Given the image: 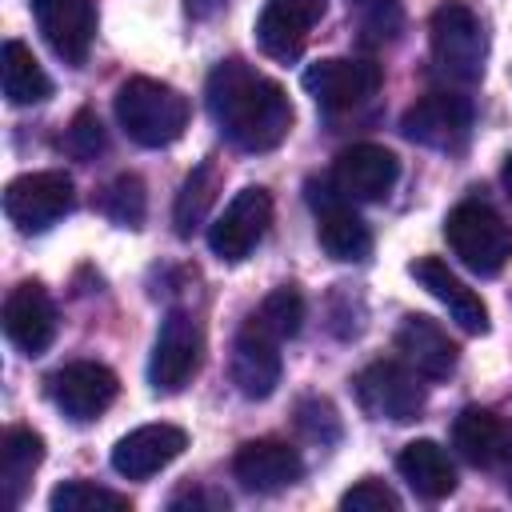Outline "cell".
I'll return each instance as SVG.
<instances>
[{"mask_svg": "<svg viewBox=\"0 0 512 512\" xmlns=\"http://www.w3.org/2000/svg\"><path fill=\"white\" fill-rule=\"evenodd\" d=\"M204 96L216 128L244 152H268L292 128L288 92L244 60H220Z\"/></svg>", "mask_w": 512, "mask_h": 512, "instance_id": "cell-1", "label": "cell"}, {"mask_svg": "<svg viewBox=\"0 0 512 512\" xmlns=\"http://www.w3.org/2000/svg\"><path fill=\"white\" fill-rule=\"evenodd\" d=\"M116 120L140 148H164L188 128V96L164 80L132 76L116 88Z\"/></svg>", "mask_w": 512, "mask_h": 512, "instance_id": "cell-2", "label": "cell"}, {"mask_svg": "<svg viewBox=\"0 0 512 512\" xmlns=\"http://www.w3.org/2000/svg\"><path fill=\"white\" fill-rule=\"evenodd\" d=\"M428 40H432V64L440 76H448L456 84H476L484 76L488 36H484L480 16L464 0H444L432 12Z\"/></svg>", "mask_w": 512, "mask_h": 512, "instance_id": "cell-3", "label": "cell"}, {"mask_svg": "<svg viewBox=\"0 0 512 512\" xmlns=\"http://www.w3.org/2000/svg\"><path fill=\"white\" fill-rule=\"evenodd\" d=\"M444 236L460 264H468L480 276H496L512 260V228L500 220V212H492L480 200L456 204L444 220Z\"/></svg>", "mask_w": 512, "mask_h": 512, "instance_id": "cell-4", "label": "cell"}, {"mask_svg": "<svg viewBox=\"0 0 512 512\" xmlns=\"http://www.w3.org/2000/svg\"><path fill=\"white\" fill-rule=\"evenodd\" d=\"M72 200H76V188H72L68 172H60V168L24 172L4 188V216L20 232H44L64 212H72Z\"/></svg>", "mask_w": 512, "mask_h": 512, "instance_id": "cell-5", "label": "cell"}, {"mask_svg": "<svg viewBox=\"0 0 512 512\" xmlns=\"http://www.w3.org/2000/svg\"><path fill=\"white\" fill-rule=\"evenodd\" d=\"M356 400L372 420L408 424L424 412V384L416 368H404L396 360H376L356 376Z\"/></svg>", "mask_w": 512, "mask_h": 512, "instance_id": "cell-6", "label": "cell"}, {"mask_svg": "<svg viewBox=\"0 0 512 512\" xmlns=\"http://www.w3.org/2000/svg\"><path fill=\"white\" fill-rule=\"evenodd\" d=\"M272 224V196L264 188H240L208 228V248L224 264H240Z\"/></svg>", "mask_w": 512, "mask_h": 512, "instance_id": "cell-7", "label": "cell"}, {"mask_svg": "<svg viewBox=\"0 0 512 512\" xmlns=\"http://www.w3.org/2000/svg\"><path fill=\"white\" fill-rule=\"evenodd\" d=\"M200 352H204L200 324H196L184 308H172V312L160 320V332H156V344H152L148 384H152L156 392H180V388L196 376Z\"/></svg>", "mask_w": 512, "mask_h": 512, "instance_id": "cell-8", "label": "cell"}, {"mask_svg": "<svg viewBox=\"0 0 512 512\" xmlns=\"http://www.w3.org/2000/svg\"><path fill=\"white\" fill-rule=\"evenodd\" d=\"M400 132L412 144L456 152L472 132V100L460 92H428L400 116Z\"/></svg>", "mask_w": 512, "mask_h": 512, "instance_id": "cell-9", "label": "cell"}, {"mask_svg": "<svg viewBox=\"0 0 512 512\" xmlns=\"http://www.w3.org/2000/svg\"><path fill=\"white\" fill-rule=\"evenodd\" d=\"M116 392H120L116 372L104 368V364H96V360H72V364L56 368V372L48 376V396H52V404H56L68 420H76V424H88V420H96L100 412H108L112 400H116Z\"/></svg>", "mask_w": 512, "mask_h": 512, "instance_id": "cell-10", "label": "cell"}, {"mask_svg": "<svg viewBox=\"0 0 512 512\" xmlns=\"http://www.w3.org/2000/svg\"><path fill=\"white\" fill-rule=\"evenodd\" d=\"M308 204L316 212V236H320V248L332 256V260H344V264H360L368 260L372 252V232L368 224L348 208V200L332 188H320L316 180H308Z\"/></svg>", "mask_w": 512, "mask_h": 512, "instance_id": "cell-11", "label": "cell"}, {"mask_svg": "<svg viewBox=\"0 0 512 512\" xmlns=\"http://www.w3.org/2000/svg\"><path fill=\"white\" fill-rule=\"evenodd\" d=\"M380 80H384V76H380V64L332 56V60H316V64L304 72V92H308L320 108L344 112V108H356V104H364L368 96H376Z\"/></svg>", "mask_w": 512, "mask_h": 512, "instance_id": "cell-12", "label": "cell"}, {"mask_svg": "<svg viewBox=\"0 0 512 512\" xmlns=\"http://www.w3.org/2000/svg\"><path fill=\"white\" fill-rule=\"evenodd\" d=\"M400 180V160L380 144H352L332 160V188L344 200H384Z\"/></svg>", "mask_w": 512, "mask_h": 512, "instance_id": "cell-13", "label": "cell"}, {"mask_svg": "<svg viewBox=\"0 0 512 512\" xmlns=\"http://www.w3.org/2000/svg\"><path fill=\"white\" fill-rule=\"evenodd\" d=\"M232 472H236V480H240L248 492L272 496V492L292 488V484L304 476V460H300V452H296L288 440L264 436V440H248V444L236 448Z\"/></svg>", "mask_w": 512, "mask_h": 512, "instance_id": "cell-14", "label": "cell"}, {"mask_svg": "<svg viewBox=\"0 0 512 512\" xmlns=\"http://www.w3.org/2000/svg\"><path fill=\"white\" fill-rule=\"evenodd\" d=\"M32 16L48 48L64 64H84L96 36V4L92 0H32Z\"/></svg>", "mask_w": 512, "mask_h": 512, "instance_id": "cell-15", "label": "cell"}, {"mask_svg": "<svg viewBox=\"0 0 512 512\" xmlns=\"http://www.w3.org/2000/svg\"><path fill=\"white\" fill-rule=\"evenodd\" d=\"M324 16V0H264L256 16V44L272 60H296L308 44L312 24Z\"/></svg>", "mask_w": 512, "mask_h": 512, "instance_id": "cell-16", "label": "cell"}, {"mask_svg": "<svg viewBox=\"0 0 512 512\" xmlns=\"http://www.w3.org/2000/svg\"><path fill=\"white\" fill-rule=\"evenodd\" d=\"M4 336L24 356L48 352V344L56 340V304L44 292V284L24 280L8 292V300H4Z\"/></svg>", "mask_w": 512, "mask_h": 512, "instance_id": "cell-17", "label": "cell"}, {"mask_svg": "<svg viewBox=\"0 0 512 512\" xmlns=\"http://www.w3.org/2000/svg\"><path fill=\"white\" fill-rule=\"evenodd\" d=\"M188 448V432L176 424H140L112 448V468L128 480H148Z\"/></svg>", "mask_w": 512, "mask_h": 512, "instance_id": "cell-18", "label": "cell"}, {"mask_svg": "<svg viewBox=\"0 0 512 512\" xmlns=\"http://www.w3.org/2000/svg\"><path fill=\"white\" fill-rule=\"evenodd\" d=\"M412 280L428 292V296H436L448 312H452V320L464 328V332H472V336H484L488 332V304L440 260V256H420V260H412Z\"/></svg>", "mask_w": 512, "mask_h": 512, "instance_id": "cell-19", "label": "cell"}, {"mask_svg": "<svg viewBox=\"0 0 512 512\" xmlns=\"http://www.w3.org/2000/svg\"><path fill=\"white\" fill-rule=\"evenodd\" d=\"M452 444L476 468H496V464H504L512 456V432H508V424L496 412L476 408V404H468L452 420Z\"/></svg>", "mask_w": 512, "mask_h": 512, "instance_id": "cell-20", "label": "cell"}, {"mask_svg": "<svg viewBox=\"0 0 512 512\" xmlns=\"http://www.w3.org/2000/svg\"><path fill=\"white\" fill-rule=\"evenodd\" d=\"M232 384L248 400L272 396L276 384H280V352H276V340L244 328L236 336V344H232Z\"/></svg>", "mask_w": 512, "mask_h": 512, "instance_id": "cell-21", "label": "cell"}, {"mask_svg": "<svg viewBox=\"0 0 512 512\" xmlns=\"http://www.w3.org/2000/svg\"><path fill=\"white\" fill-rule=\"evenodd\" d=\"M396 348L404 352V360L428 376V380H444L456 368V344L448 340V332L428 320V316H404L400 332H396Z\"/></svg>", "mask_w": 512, "mask_h": 512, "instance_id": "cell-22", "label": "cell"}, {"mask_svg": "<svg viewBox=\"0 0 512 512\" xmlns=\"http://www.w3.org/2000/svg\"><path fill=\"white\" fill-rule=\"evenodd\" d=\"M400 476L408 480V488L424 500H444L456 492V468L448 460V452L436 440H412L400 448L396 456Z\"/></svg>", "mask_w": 512, "mask_h": 512, "instance_id": "cell-23", "label": "cell"}, {"mask_svg": "<svg viewBox=\"0 0 512 512\" xmlns=\"http://www.w3.org/2000/svg\"><path fill=\"white\" fill-rule=\"evenodd\" d=\"M44 460V440L32 428H8L0 440V488H4V504L16 508L20 496L32 484V472Z\"/></svg>", "mask_w": 512, "mask_h": 512, "instance_id": "cell-24", "label": "cell"}, {"mask_svg": "<svg viewBox=\"0 0 512 512\" xmlns=\"http://www.w3.org/2000/svg\"><path fill=\"white\" fill-rule=\"evenodd\" d=\"M0 80H4V96L8 104L24 108V104H40L52 96V80L40 68V60L32 56L28 44L20 40H4L0 48Z\"/></svg>", "mask_w": 512, "mask_h": 512, "instance_id": "cell-25", "label": "cell"}, {"mask_svg": "<svg viewBox=\"0 0 512 512\" xmlns=\"http://www.w3.org/2000/svg\"><path fill=\"white\" fill-rule=\"evenodd\" d=\"M300 324H304V296L292 284H280V288H272L260 300V308L248 316L244 328H252V332H260V336H268V340L280 344V340L296 336Z\"/></svg>", "mask_w": 512, "mask_h": 512, "instance_id": "cell-26", "label": "cell"}, {"mask_svg": "<svg viewBox=\"0 0 512 512\" xmlns=\"http://www.w3.org/2000/svg\"><path fill=\"white\" fill-rule=\"evenodd\" d=\"M216 188H220V172H216L212 160L196 164L184 176V184L176 192V208H172V224H176L180 236H192V228L204 224V216H208V208L216 200Z\"/></svg>", "mask_w": 512, "mask_h": 512, "instance_id": "cell-27", "label": "cell"}, {"mask_svg": "<svg viewBox=\"0 0 512 512\" xmlns=\"http://www.w3.org/2000/svg\"><path fill=\"white\" fill-rule=\"evenodd\" d=\"M48 508L52 512H128L132 504H128V496L100 488L92 480H68L60 488H52Z\"/></svg>", "mask_w": 512, "mask_h": 512, "instance_id": "cell-28", "label": "cell"}, {"mask_svg": "<svg viewBox=\"0 0 512 512\" xmlns=\"http://www.w3.org/2000/svg\"><path fill=\"white\" fill-rule=\"evenodd\" d=\"M100 208H104V216H108L112 224H120V228H140V224H144V212H148L144 180L132 176V172H120V176L104 188Z\"/></svg>", "mask_w": 512, "mask_h": 512, "instance_id": "cell-29", "label": "cell"}, {"mask_svg": "<svg viewBox=\"0 0 512 512\" xmlns=\"http://www.w3.org/2000/svg\"><path fill=\"white\" fill-rule=\"evenodd\" d=\"M296 428H300L304 440H312L320 448H328V444H336L344 436V424L336 416V404L324 400V396H304L296 404Z\"/></svg>", "mask_w": 512, "mask_h": 512, "instance_id": "cell-30", "label": "cell"}, {"mask_svg": "<svg viewBox=\"0 0 512 512\" xmlns=\"http://www.w3.org/2000/svg\"><path fill=\"white\" fill-rule=\"evenodd\" d=\"M64 148L76 156V160H96L104 148H108V136H104V124L92 108H80L64 132Z\"/></svg>", "mask_w": 512, "mask_h": 512, "instance_id": "cell-31", "label": "cell"}, {"mask_svg": "<svg viewBox=\"0 0 512 512\" xmlns=\"http://www.w3.org/2000/svg\"><path fill=\"white\" fill-rule=\"evenodd\" d=\"M344 512H400V496L384 484V480H360L340 496Z\"/></svg>", "mask_w": 512, "mask_h": 512, "instance_id": "cell-32", "label": "cell"}, {"mask_svg": "<svg viewBox=\"0 0 512 512\" xmlns=\"http://www.w3.org/2000/svg\"><path fill=\"white\" fill-rule=\"evenodd\" d=\"M400 28V4L396 0H368V16H364V40L380 44L392 40Z\"/></svg>", "mask_w": 512, "mask_h": 512, "instance_id": "cell-33", "label": "cell"}, {"mask_svg": "<svg viewBox=\"0 0 512 512\" xmlns=\"http://www.w3.org/2000/svg\"><path fill=\"white\" fill-rule=\"evenodd\" d=\"M172 512H224L228 508V496L224 492H204V488H188V492H176L168 500Z\"/></svg>", "mask_w": 512, "mask_h": 512, "instance_id": "cell-34", "label": "cell"}, {"mask_svg": "<svg viewBox=\"0 0 512 512\" xmlns=\"http://www.w3.org/2000/svg\"><path fill=\"white\" fill-rule=\"evenodd\" d=\"M220 4H224V0H188V12H192V16H212Z\"/></svg>", "mask_w": 512, "mask_h": 512, "instance_id": "cell-35", "label": "cell"}, {"mask_svg": "<svg viewBox=\"0 0 512 512\" xmlns=\"http://www.w3.org/2000/svg\"><path fill=\"white\" fill-rule=\"evenodd\" d=\"M500 180H504V188H508V196H512V156L504 160V168H500Z\"/></svg>", "mask_w": 512, "mask_h": 512, "instance_id": "cell-36", "label": "cell"}]
</instances>
